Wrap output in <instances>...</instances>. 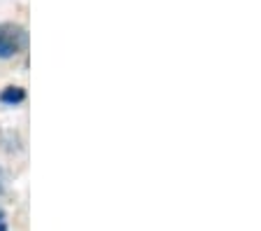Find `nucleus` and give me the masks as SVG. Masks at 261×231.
Wrapping results in <instances>:
<instances>
[{"label": "nucleus", "instance_id": "obj_1", "mask_svg": "<svg viewBox=\"0 0 261 231\" xmlns=\"http://www.w3.org/2000/svg\"><path fill=\"white\" fill-rule=\"evenodd\" d=\"M26 47V31L14 23H0V59H12Z\"/></svg>", "mask_w": 261, "mask_h": 231}, {"label": "nucleus", "instance_id": "obj_2", "mask_svg": "<svg viewBox=\"0 0 261 231\" xmlns=\"http://www.w3.org/2000/svg\"><path fill=\"white\" fill-rule=\"evenodd\" d=\"M23 89L21 87H7L3 94H0V100L3 103H19V100H23Z\"/></svg>", "mask_w": 261, "mask_h": 231}, {"label": "nucleus", "instance_id": "obj_3", "mask_svg": "<svg viewBox=\"0 0 261 231\" xmlns=\"http://www.w3.org/2000/svg\"><path fill=\"white\" fill-rule=\"evenodd\" d=\"M0 231H7V220H5V213L0 210Z\"/></svg>", "mask_w": 261, "mask_h": 231}]
</instances>
